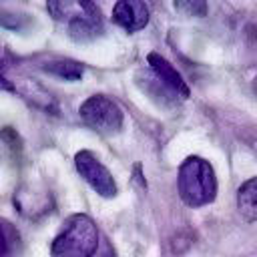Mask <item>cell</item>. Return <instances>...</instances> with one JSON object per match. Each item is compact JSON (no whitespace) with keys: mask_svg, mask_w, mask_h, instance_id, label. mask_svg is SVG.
I'll use <instances>...</instances> for the list:
<instances>
[{"mask_svg":"<svg viewBox=\"0 0 257 257\" xmlns=\"http://www.w3.org/2000/svg\"><path fill=\"white\" fill-rule=\"evenodd\" d=\"M179 195L189 207H203L217 197V177L209 161L201 157H189L179 167L177 177Z\"/></svg>","mask_w":257,"mask_h":257,"instance_id":"6da1fadb","label":"cell"},{"mask_svg":"<svg viewBox=\"0 0 257 257\" xmlns=\"http://www.w3.org/2000/svg\"><path fill=\"white\" fill-rule=\"evenodd\" d=\"M98 249V231L88 215L76 213L66 219L50 245L52 257H92Z\"/></svg>","mask_w":257,"mask_h":257,"instance_id":"7a4b0ae2","label":"cell"},{"mask_svg":"<svg viewBox=\"0 0 257 257\" xmlns=\"http://www.w3.org/2000/svg\"><path fill=\"white\" fill-rule=\"evenodd\" d=\"M48 10L56 20L68 22L70 38L86 42L102 32L100 10L92 2H48Z\"/></svg>","mask_w":257,"mask_h":257,"instance_id":"3957f363","label":"cell"},{"mask_svg":"<svg viewBox=\"0 0 257 257\" xmlns=\"http://www.w3.org/2000/svg\"><path fill=\"white\" fill-rule=\"evenodd\" d=\"M78 112H80L82 120L88 126H92L94 131L104 133V135L118 133L120 126H122V110H120V106L112 98H108L104 94L88 96L80 104Z\"/></svg>","mask_w":257,"mask_h":257,"instance_id":"277c9868","label":"cell"},{"mask_svg":"<svg viewBox=\"0 0 257 257\" xmlns=\"http://www.w3.org/2000/svg\"><path fill=\"white\" fill-rule=\"evenodd\" d=\"M74 165L80 177L100 195V197H114L116 195V183L110 175V171L90 153V151H78L74 155Z\"/></svg>","mask_w":257,"mask_h":257,"instance_id":"5b68a950","label":"cell"},{"mask_svg":"<svg viewBox=\"0 0 257 257\" xmlns=\"http://www.w3.org/2000/svg\"><path fill=\"white\" fill-rule=\"evenodd\" d=\"M112 20L128 32L141 30L149 22V8L139 0H120L112 8Z\"/></svg>","mask_w":257,"mask_h":257,"instance_id":"8992f818","label":"cell"},{"mask_svg":"<svg viewBox=\"0 0 257 257\" xmlns=\"http://www.w3.org/2000/svg\"><path fill=\"white\" fill-rule=\"evenodd\" d=\"M147 62H149V68H151L171 90H175L181 98H187V96H189V86H187V82L183 80V76L179 74V70H177L167 58H163V56L157 54V52H151V54L147 56Z\"/></svg>","mask_w":257,"mask_h":257,"instance_id":"52a82bcc","label":"cell"},{"mask_svg":"<svg viewBox=\"0 0 257 257\" xmlns=\"http://www.w3.org/2000/svg\"><path fill=\"white\" fill-rule=\"evenodd\" d=\"M137 84L153 98V100H157L159 104H163V106H173V104H177L179 102V94L175 92V90H171L151 68L149 70H139L137 72Z\"/></svg>","mask_w":257,"mask_h":257,"instance_id":"ba28073f","label":"cell"},{"mask_svg":"<svg viewBox=\"0 0 257 257\" xmlns=\"http://www.w3.org/2000/svg\"><path fill=\"white\" fill-rule=\"evenodd\" d=\"M237 209L243 221H257V177L245 181L237 191Z\"/></svg>","mask_w":257,"mask_h":257,"instance_id":"9c48e42d","label":"cell"},{"mask_svg":"<svg viewBox=\"0 0 257 257\" xmlns=\"http://www.w3.org/2000/svg\"><path fill=\"white\" fill-rule=\"evenodd\" d=\"M0 257H22V239L10 221H0Z\"/></svg>","mask_w":257,"mask_h":257,"instance_id":"30bf717a","label":"cell"},{"mask_svg":"<svg viewBox=\"0 0 257 257\" xmlns=\"http://www.w3.org/2000/svg\"><path fill=\"white\" fill-rule=\"evenodd\" d=\"M48 72L60 76V78H66V80H78L82 76V64L74 62V60H56V62H48L44 66Z\"/></svg>","mask_w":257,"mask_h":257,"instance_id":"8fae6325","label":"cell"},{"mask_svg":"<svg viewBox=\"0 0 257 257\" xmlns=\"http://www.w3.org/2000/svg\"><path fill=\"white\" fill-rule=\"evenodd\" d=\"M175 8L183 12L185 16H205L207 14V4L203 0H179L175 2Z\"/></svg>","mask_w":257,"mask_h":257,"instance_id":"7c38bea8","label":"cell"},{"mask_svg":"<svg viewBox=\"0 0 257 257\" xmlns=\"http://www.w3.org/2000/svg\"><path fill=\"white\" fill-rule=\"evenodd\" d=\"M96 257H116L114 249L110 247V243H108L106 239H102V241H100V247L96 249Z\"/></svg>","mask_w":257,"mask_h":257,"instance_id":"4fadbf2b","label":"cell"},{"mask_svg":"<svg viewBox=\"0 0 257 257\" xmlns=\"http://www.w3.org/2000/svg\"><path fill=\"white\" fill-rule=\"evenodd\" d=\"M249 30H251V36H253V38H255V40H257V26H251V28H249Z\"/></svg>","mask_w":257,"mask_h":257,"instance_id":"5bb4252c","label":"cell"},{"mask_svg":"<svg viewBox=\"0 0 257 257\" xmlns=\"http://www.w3.org/2000/svg\"><path fill=\"white\" fill-rule=\"evenodd\" d=\"M253 90H255V94H257V76L253 78Z\"/></svg>","mask_w":257,"mask_h":257,"instance_id":"9a60e30c","label":"cell"}]
</instances>
